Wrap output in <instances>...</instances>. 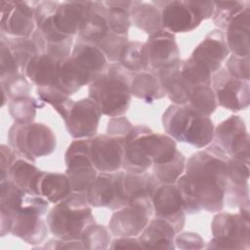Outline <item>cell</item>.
<instances>
[{
  "mask_svg": "<svg viewBox=\"0 0 250 250\" xmlns=\"http://www.w3.org/2000/svg\"><path fill=\"white\" fill-rule=\"evenodd\" d=\"M225 202L231 207L249 203V162L228 158Z\"/></svg>",
  "mask_w": 250,
  "mask_h": 250,
  "instance_id": "obj_21",
  "label": "cell"
},
{
  "mask_svg": "<svg viewBox=\"0 0 250 250\" xmlns=\"http://www.w3.org/2000/svg\"><path fill=\"white\" fill-rule=\"evenodd\" d=\"M249 1H214L213 21L220 30H225L229 21L245 7Z\"/></svg>",
  "mask_w": 250,
  "mask_h": 250,
  "instance_id": "obj_39",
  "label": "cell"
},
{
  "mask_svg": "<svg viewBox=\"0 0 250 250\" xmlns=\"http://www.w3.org/2000/svg\"><path fill=\"white\" fill-rule=\"evenodd\" d=\"M89 140L76 139L65 152V174L73 191L85 192L98 175L90 158Z\"/></svg>",
  "mask_w": 250,
  "mask_h": 250,
  "instance_id": "obj_12",
  "label": "cell"
},
{
  "mask_svg": "<svg viewBox=\"0 0 250 250\" xmlns=\"http://www.w3.org/2000/svg\"><path fill=\"white\" fill-rule=\"evenodd\" d=\"M225 37L229 53L239 58L250 54V6L235 15L225 28Z\"/></svg>",
  "mask_w": 250,
  "mask_h": 250,
  "instance_id": "obj_23",
  "label": "cell"
},
{
  "mask_svg": "<svg viewBox=\"0 0 250 250\" xmlns=\"http://www.w3.org/2000/svg\"><path fill=\"white\" fill-rule=\"evenodd\" d=\"M152 214L151 199L133 201L115 210L108 222V230L116 237H136L146 227Z\"/></svg>",
  "mask_w": 250,
  "mask_h": 250,
  "instance_id": "obj_10",
  "label": "cell"
},
{
  "mask_svg": "<svg viewBox=\"0 0 250 250\" xmlns=\"http://www.w3.org/2000/svg\"><path fill=\"white\" fill-rule=\"evenodd\" d=\"M180 61L175 36L164 29L150 35L144 43V71L157 74Z\"/></svg>",
  "mask_w": 250,
  "mask_h": 250,
  "instance_id": "obj_13",
  "label": "cell"
},
{
  "mask_svg": "<svg viewBox=\"0 0 250 250\" xmlns=\"http://www.w3.org/2000/svg\"><path fill=\"white\" fill-rule=\"evenodd\" d=\"M123 171L100 173L86 189L88 203L92 207H106L117 210L126 205L121 180Z\"/></svg>",
  "mask_w": 250,
  "mask_h": 250,
  "instance_id": "obj_16",
  "label": "cell"
},
{
  "mask_svg": "<svg viewBox=\"0 0 250 250\" xmlns=\"http://www.w3.org/2000/svg\"><path fill=\"white\" fill-rule=\"evenodd\" d=\"M104 226L93 224L82 234L81 242L87 249H105L110 245V235Z\"/></svg>",
  "mask_w": 250,
  "mask_h": 250,
  "instance_id": "obj_41",
  "label": "cell"
},
{
  "mask_svg": "<svg viewBox=\"0 0 250 250\" xmlns=\"http://www.w3.org/2000/svg\"><path fill=\"white\" fill-rule=\"evenodd\" d=\"M1 88L7 94L8 98L15 99L19 97L29 96L31 86L23 73L17 74L1 82Z\"/></svg>",
  "mask_w": 250,
  "mask_h": 250,
  "instance_id": "obj_42",
  "label": "cell"
},
{
  "mask_svg": "<svg viewBox=\"0 0 250 250\" xmlns=\"http://www.w3.org/2000/svg\"><path fill=\"white\" fill-rule=\"evenodd\" d=\"M134 73L119 62L109 63L89 84V99L99 107L102 114L109 117L123 116L131 102V83Z\"/></svg>",
  "mask_w": 250,
  "mask_h": 250,
  "instance_id": "obj_4",
  "label": "cell"
},
{
  "mask_svg": "<svg viewBox=\"0 0 250 250\" xmlns=\"http://www.w3.org/2000/svg\"><path fill=\"white\" fill-rule=\"evenodd\" d=\"M203 115L210 116L217 107V100L211 85L193 86L188 104Z\"/></svg>",
  "mask_w": 250,
  "mask_h": 250,
  "instance_id": "obj_37",
  "label": "cell"
},
{
  "mask_svg": "<svg viewBox=\"0 0 250 250\" xmlns=\"http://www.w3.org/2000/svg\"><path fill=\"white\" fill-rule=\"evenodd\" d=\"M226 69L231 76L240 80L249 81V57L239 58L231 55L226 62Z\"/></svg>",
  "mask_w": 250,
  "mask_h": 250,
  "instance_id": "obj_44",
  "label": "cell"
},
{
  "mask_svg": "<svg viewBox=\"0 0 250 250\" xmlns=\"http://www.w3.org/2000/svg\"><path fill=\"white\" fill-rule=\"evenodd\" d=\"M176 229L166 220L156 218L148 222L139 240L146 249H174Z\"/></svg>",
  "mask_w": 250,
  "mask_h": 250,
  "instance_id": "obj_28",
  "label": "cell"
},
{
  "mask_svg": "<svg viewBox=\"0 0 250 250\" xmlns=\"http://www.w3.org/2000/svg\"><path fill=\"white\" fill-rule=\"evenodd\" d=\"M177 151L175 140L167 134L154 133L146 125H136L125 137L122 169L145 173L154 164L170 161Z\"/></svg>",
  "mask_w": 250,
  "mask_h": 250,
  "instance_id": "obj_2",
  "label": "cell"
},
{
  "mask_svg": "<svg viewBox=\"0 0 250 250\" xmlns=\"http://www.w3.org/2000/svg\"><path fill=\"white\" fill-rule=\"evenodd\" d=\"M37 96L41 102L51 104L65 121L74 102L57 86L38 87Z\"/></svg>",
  "mask_w": 250,
  "mask_h": 250,
  "instance_id": "obj_36",
  "label": "cell"
},
{
  "mask_svg": "<svg viewBox=\"0 0 250 250\" xmlns=\"http://www.w3.org/2000/svg\"><path fill=\"white\" fill-rule=\"evenodd\" d=\"M101 116L99 107L88 98L74 102L64 122L73 139H91L97 133Z\"/></svg>",
  "mask_w": 250,
  "mask_h": 250,
  "instance_id": "obj_20",
  "label": "cell"
},
{
  "mask_svg": "<svg viewBox=\"0 0 250 250\" xmlns=\"http://www.w3.org/2000/svg\"><path fill=\"white\" fill-rule=\"evenodd\" d=\"M91 1L59 2L53 14L56 26L63 34L72 36L79 33L81 25L88 14Z\"/></svg>",
  "mask_w": 250,
  "mask_h": 250,
  "instance_id": "obj_24",
  "label": "cell"
},
{
  "mask_svg": "<svg viewBox=\"0 0 250 250\" xmlns=\"http://www.w3.org/2000/svg\"><path fill=\"white\" fill-rule=\"evenodd\" d=\"M118 62L133 73L144 71V43L127 42L121 51Z\"/></svg>",
  "mask_w": 250,
  "mask_h": 250,
  "instance_id": "obj_40",
  "label": "cell"
},
{
  "mask_svg": "<svg viewBox=\"0 0 250 250\" xmlns=\"http://www.w3.org/2000/svg\"><path fill=\"white\" fill-rule=\"evenodd\" d=\"M186 158L179 150L175 156L168 162L154 164L152 166V175L158 183L176 184L178 179L184 174L186 169Z\"/></svg>",
  "mask_w": 250,
  "mask_h": 250,
  "instance_id": "obj_34",
  "label": "cell"
},
{
  "mask_svg": "<svg viewBox=\"0 0 250 250\" xmlns=\"http://www.w3.org/2000/svg\"><path fill=\"white\" fill-rule=\"evenodd\" d=\"M152 3L160 9L162 29L172 34L191 31L201 23V20L188 1H156Z\"/></svg>",
  "mask_w": 250,
  "mask_h": 250,
  "instance_id": "obj_19",
  "label": "cell"
},
{
  "mask_svg": "<svg viewBox=\"0 0 250 250\" xmlns=\"http://www.w3.org/2000/svg\"><path fill=\"white\" fill-rule=\"evenodd\" d=\"M131 95L146 103H152L166 96L157 75L147 71H141L134 75L131 83Z\"/></svg>",
  "mask_w": 250,
  "mask_h": 250,
  "instance_id": "obj_32",
  "label": "cell"
},
{
  "mask_svg": "<svg viewBox=\"0 0 250 250\" xmlns=\"http://www.w3.org/2000/svg\"><path fill=\"white\" fill-rule=\"evenodd\" d=\"M0 54H1V59H0V70H1V74H0V78H1V82L5 81L17 74H20V65L17 62V60L15 59L14 55L12 54L9 46L7 45V43L1 39V43H0Z\"/></svg>",
  "mask_w": 250,
  "mask_h": 250,
  "instance_id": "obj_43",
  "label": "cell"
},
{
  "mask_svg": "<svg viewBox=\"0 0 250 250\" xmlns=\"http://www.w3.org/2000/svg\"><path fill=\"white\" fill-rule=\"evenodd\" d=\"M0 28L12 38H30L36 29L34 7L25 1H1Z\"/></svg>",
  "mask_w": 250,
  "mask_h": 250,
  "instance_id": "obj_14",
  "label": "cell"
},
{
  "mask_svg": "<svg viewBox=\"0 0 250 250\" xmlns=\"http://www.w3.org/2000/svg\"><path fill=\"white\" fill-rule=\"evenodd\" d=\"M188 4L201 21L207 20L213 16L214 1H188Z\"/></svg>",
  "mask_w": 250,
  "mask_h": 250,
  "instance_id": "obj_48",
  "label": "cell"
},
{
  "mask_svg": "<svg viewBox=\"0 0 250 250\" xmlns=\"http://www.w3.org/2000/svg\"><path fill=\"white\" fill-rule=\"evenodd\" d=\"M43 173L30 161L17 159L8 170L4 181H9L26 193L40 195V182Z\"/></svg>",
  "mask_w": 250,
  "mask_h": 250,
  "instance_id": "obj_29",
  "label": "cell"
},
{
  "mask_svg": "<svg viewBox=\"0 0 250 250\" xmlns=\"http://www.w3.org/2000/svg\"><path fill=\"white\" fill-rule=\"evenodd\" d=\"M35 5L36 29L31 38L39 54L52 56L59 61L65 60L72 51V36L63 34L54 23L53 14L59 2L41 1Z\"/></svg>",
  "mask_w": 250,
  "mask_h": 250,
  "instance_id": "obj_7",
  "label": "cell"
},
{
  "mask_svg": "<svg viewBox=\"0 0 250 250\" xmlns=\"http://www.w3.org/2000/svg\"><path fill=\"white\" fill-rule=\"evenodd\" d=\"M176 246L181 249H200L204 247V240L195 232L187 231L182 232L178 236H175Z\"/></svg>",
  "mask_w": 250,
  "mask_h": 250,
  "instance_id": "obj_45",
  "label": "cell"
},
{
  "mask_svg": "<svg viewBox=\"0 0 250 250\" xmlns=\"http://www.w3.org/2000/svg\"><path fill=\"white\" fill-rule=\"evenodd\" d=\"M151 203L156 218L169 222L177 232L183 229L186 210L176 184L157 183L151 193Z\"/></svg>",
  "mask_w": 250,
  "mask_h": 250,
  "instance_id": "obj_17",
  "label": "cell"
},
{
  "mask_svg": "<svg viewBox=\"0 0 250 250\" xmlns=\"http://www.w3.org/2000/svg\"><path fill=\"white\" fill-rule=\"evenodd\" d=\"M46 223L49 230L60 239H81L84 231L95 219L92 206L85 192L72 191L66 198L54 205L47 213Z\"/></svg>",
  "mask_w": 250,
  "mask_h": 250,
  "instance_id": "obj_6",
  "label": "cell"
},
{
  "mask_svg": "<svg viewBox=\"0 0 250 250\" xmlns=\"http://www.w3.org/2000/svg\"><path fill=\"white\" fill-rule=\"evenodd\" d=\"M37 107V102L29 96L11 99L9 103V112L15 120V123L19 124L32 123L36 115Z\"/></svg>",
  "mask_w": 250,
  "mask_h": 250,
  "instance_id": "obj_38",
  "label": "cell"
},
{
  "mask_svg": "<svg viewBox=\"0 0 250 250\" xmlns=\"http://www.w3.org/2000/svg\"><path fill=\"white\" fill-rule=\"evenodd\" d=\"M228 156L214 144L193 153L186 161L176 185L186 212H220L225 204Z\"/></svg>",
  "mask_w": 250,
  "mask_h": 250,
  "instance_id": "obj_1",
  "label": "cell"
},
{
  "mask_svg": "<svg viewBox=\"0 0 250 250\" xmlns=\"http://www.w3.org/2000/svg\"><path fill=\"white\" fill-rule=\"evenodd\" d=\"M163 128L175 141L204 148L212 144L214 124L189 104H171L162 115Z\"/></svg>",
  "mask_w": 250,
  "mask_h": 250,
  "instance_id": "obj_5",
  "label": "cell"
},
{
  "mask_svg": "<svg viewBox=\"0 0 250 250\" xmlns=\"http://www.w3.org/2000/svg\"><path fill=\"white\" fill-rule=\"evenodd\" d=\"M110 31L104 2L91 1L88 14L78 33L79 40L97 46Z\"/></svg>",
  "mask_w": 250,
  "mask_h": 250,
  "instance_id": "obj_26",
  "label": "cell"
},
{
  "mask_svg": "<svg viewBox=\"0 0 250 250\" xmlns=\"http://www.w3.org/2000/svg\"><path fill=\"white\" fill-rule=\"evenodd\" d=\"M166 96L174 104H188L193 89L182 75V62L173 64L156 74Z\"/></svg>",
  "mask_w": 250,
  "mask_h": 250,
  "instance_id": "obj_25",
  "label": "cell"
},
{
  "mask_svg": "<svg viewBox=\"0 0 250 250\" xmlns=\"http://www.w3.org/2000/svg\"><path fill=\"white\" fill-rule=\"evenodd\" d=\"M0 150H1V182L5 180L6 174L8 172V170L10 169V167L14 164V162L17 160V156H16V152L15 150L8 146L5 145H1L0 146Z\"/></svg>",
  "mask_w": 250,
  "mask_h": 250,
  "instance_id": "obj_47",
  "label": "cell"
},
{
  "mask_svg": "<svg viewBox=\"0 0 250 250\" xmlns=\"http://www.w3.org/2000/svg\"><path fill=\"white\" fill-rule=\"evenodd\" d=\"M214 145L228 157L249 162V134L244 120L231 115L214 129Z\"/></svg>",
  "mask_w": 250,
  "mask_h": 250,
  "instance_id": "obj_11",
  "label": "cell"
},
{
  "mask_svg": "<svg viewBox=\"0 0 250 250\" xmlns=\"http://www.w3.org/2000/svg\"><path fill=\"white\" fill-rule=\"evenodd\" d=\"M72 188L66 174L44 172L40 182V195L50 203L57 204L66 198Z\"/></svg>",
  "mask_w": 250,
  "mask_h": 250,
  "instance_id": "obj_31",
  "label": "cell"
},
{
  "mask_svg": "<svg viewBox=\"0 0 250 250\" xmlns=\"http://www.w3.org/2000/svg\"><path fill=\"white\" fill-rule=\"evenodd\" d=\"M4 36L1 35V39H3L9 46L12 54L20 65L21 71L23 73L28 62L39 54L34 41L32 38L7 37L5 39Z\"/></svg>",
  "mask_w": 250,
  "mask_h": 250,
  "instance_id": "obj_35",
  "label": "cell"
},
{
  "mask_svg": "<svg viewBox=\"0 0 250 250\" xmlns=\"http://www.w3.org/2000/svg\"><path fill=\"white\" fill-rule=\"evenodd\" d=\"M125 138L100 135L89 140L91 161L100 173H113L122 168Z\"/></svg>",
  "mask_w": 250,
  "mask_h": 250,
  "instance_id": "obj_18",
  "label": "cell"
},
{
  "mask_svg": "<svg viewBox=\"0 0 250 250\" xmlns=\"http://www.w3.org/2000/svg\"><path fill=\"white\" fill-rule=\"evenodd\" d=\"M8 139L11 147L24 159L35 161L36 158L51 154L56 149L54 132L42 123H15L9 130Z\"/></svg>",
  "mask_w": 250,
  "mask_h": 250,
  "instance_id": "obj_9",
  "label": "cell"
},
{
  "mask_svg": "<svg viewBox=\"0 0 250 250\" xmlns=\"http://www.w3.org/2000/svg\"><path fill=\"white\" fill-rule=\"evenodd\" d=\"M107 59L96 45L78 40L68 58L62 61L57 87L67 96L92 83L107 66Z\"/></svg>",
  "mask_w": 250,
  "mask_h": 250,
  "instance_id": "obj_3",
  "label": "cell"
},
{
  "mask_svg": "<svg viewBox=\"0 0 250 250\" xmlns=\"http://www.w3.org/2000/svg\"><path fill=\"white\" fill-rule=\"evenodd\" d=\"M110 248H143L142 243L140 242L139 238L134 237V236H126V237H117L115 238L111 244L109 245Z\"/></svg>",
  "mask_w": 250,
  "mask_h": 250,
  "instance_id": "obj_49",
  "label": "cell"
},
{
  "mask_svg": "<svg viewBox=\"0 0 250 250\" xmlns=\"http://www.w3.org/2000/svg\"><path fill=\"white\" fill-rule=\"evenodd\" d=\"M61 62L52 56L38 54L28 62L23 74L38 87L56 86Z\"/></svg>",
  "mask_w": 250,
  "mask_h": 250,
  "instance_id": "obj_27",
  "label": "cell"
},
{
  "mask_svg": "<svg viewBox=\"0 0 250 250\" xmlns=\"http://www.w3.org/2000/svg\"><path fill=\"white\" fill-rule=\"evenodd\" d=\"M213 91L217 104L232 111L248 107L250 102L249 82L231 76L226 68H220L212 76Z\"/></svg>",
  "mask_w": 250,
  "mask_h": 250,
  "instance_id": "obj_15",
  "label": "cell"
},
{
  "mask_svg": "<svg viewBox=\"0 0 250 250\" xmlns=\"http://www.w3.org/2000/svg\"><path fill=\"white\" fill-rule=\"evenodd\" d=\"M129 16L131 23L149 36L162 29L160 9L152 2L132 1Z\"/></svg>",
  "mask_w": 250,
  "mask_h": 250,
  "instance_id": "obj_30",
  "label": "cell"
},
{
  "mask_svg": "<svg viewBox=\"0 0 250 250\" xmlns=\"http://www.w3.org/2000/svg\"><path fill=\"white\" fill-rule=\"evenodd\" d=\"M132 1H104L108 26L112 32L127 36L131 25L129 9Z\"/></svg>",
  "mask_w": 250,
  "mask_h": 250,
  "instance_id": "obj_33",
  "label": "cell"
},
{
  "mask_svg": "<svg viewBox=\"0 0 250 250\" xmlns=\"http://www.w3.org/2000/svg\"><path fill=\"white\" fill-rule=\"evenodd\" d=\"M238 214L219 213L212 221V239L206 246L216 249H248L250 246L249 203L239 206Z\"/></svg>",
  "mask_w": 250,
  "mask_h": 250,
  "instance_id": "obj_8",
  "label": "cell"
},
{
  "mask_svg": "<svg viewBox=\"0 0 250 250\" xmlns=\"http://www.w3.org/2000/svg\"><path fill=\"white\" fill-rule=\"evenodd\" d=\"M229 50L227 45L224 31L215 29L197 45L189 57L194 62L200 63L213 74L218 71L225 60H227Z\"/></svg>",
  "mask_w": 250,
  "mask_h": 250,
  "instance_id": "obj_22",
  "label": "cell"
},
{
  "mask_svg": "<svg viewBox=\"0 0 250 250\" xmlns=\"http://www.w3.org/2000/svg\"><path fill=\"white\" fill-rule=\"evenodd\" d=\"M132 124L124 116L112 117L107 125V135L112 137L125 138L130 130L132 129Z\"/></svg>",
  "mask_w": 250,
  "mask_h": 250,
  "instance_id": "obj_46",
  "label": "cell"
}]
</instances>
